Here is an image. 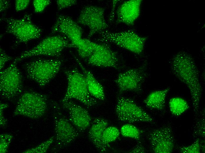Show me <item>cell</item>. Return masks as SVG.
<instances>
[{
  "label": "cell",
  "instance_id": "18",
  "mask_svg": "<svg viewBox=\"0 0 205 153\" xmlns=\"http://www.w3.org/2000/svg\"><path fill=\"white\" fill-rule=\"evenodd\" d=\"M108 122L102 118H95L88 132V136L90 141L96 148L101 152H106L109 148L102 142V137L104 129L108 126Z\"/></svg>",
  "mask_w": 205,
  "mask_h": 153
},
{
  "label": "cell",
  "instance_id": "10",
  "mask_svg": "<svg viewBox=\"0 0 205 153\" xmlns=\"http://www.w3.org/2000/svg\"><path fill=\"white\" fill-rule=\"evenodd\" d=\"M103 8L93 5L84 7L81 11L77 19L78 23L88 28L87 37L105 31L108 25L105 17Z\"/></svg>",
  "mask_w": 205,
  "mask_h": 153
},
{
  "label": "cell",
  "instance_id": "22",
  "mask_svg": "<svg viewBox=\"0 0 205 153\" xmlns=\"http://www.w3.org/2000/svg\"><path fill=\"white\" fill-rule=\"evenodd\" d=\"M169 106L171 112L175 116L181 115L189 108L186 101L180 97L171 99L169 102Z\"/></svg>",
  "mask_w": 205,
  "mask_h": 153
},
{
  "label": "cell",
  "instance_id": "26",
  "mask_svg": "<svg viewBox=\"0 0 205 153\" xmlns=\"http://www.w3.org/2000/svg\"><path fill=\"white\" fill-rule=\"evenodd\" d=\"M194 129L193 136L194 137H205V117L203 114L197 120Z\"/></svg>",
  "mask_w": 205,
  "mask_h": 153
},
{
  "label": "cell",
  "instance_id": "28",
  "mask_svg": "<svg viewBox=\"0 0 205 153\" xmlns=\"http://www.w3.org/2000/svg\"><path fill=\"white\" fill-rule=\"evenodd\" d=\"M201 147L199 139L197 138L190 145L179 147V150L182 153H200Z\"/></svg>",
  "mask_w": 205,
  "mask_h": 153
},
{
  "label": "cell",
  "instance_id": "35",
  "mask_svg": "<svg viewBox=\"0 0 205 153\" xmlns=\"http://www.w3.org/2000/svg\"><path fill=\"white\" fill-rule=\"evenodd\" d=\"M129 152L130 153H145V151L144 147L141 145L135 146Z\"/></svg>",
  "mask_w": 205,
  "mask_h": 153
},
{
  "label": "cell",
  "instance_id": "7",
  "mask_svg": "<svg viewBox=\"0 0 205 153\" xmlns=\"http://www.w3.org/2000/svg\"><path fill=\"white\" fill-rule=\"evenodd\" d=\"M99 34V40L101 41L113 44L138 54L143 51L147 40V37L140 36L132 30L117 32L105 30Z\"/></svg>",
  "mask_w": 205,
  "mask_h": 153
},
{
  "label": "cell",
  "instance_id": "23",
  "mask_svg": "<svg viewBox=\"0 0 205 153\" xmlns=\"http://www.w3.org/2000/svg\"><path fill=\"white\" fill-rule=\"evenodd\" d=\"M120 130L115 126H108L104 129L102 137L103 143L110 147L109 144L115 140L119 137Z\"/></svg>",
  "mask_w": 205,
  "mask_h": 153
},
{
  "label": "cell",
  "instance_id": "33",
  "mask_svg": "<svg viewBox=\"0 0 205 153\" xmlns=\"http://www.w3.org/2000/svg\"><path fill=\"white\" fill-rule=\"evenodd\" d=\"M30 2L29 0H16L15 1V9L16 12L23 10L28 6Z\"/></svg>",
  "mask_w": 205,
  "mask_h": 153
},
{
  "label": "cell",
  "instance_id": "31",
  "mask_svg": "<svg viewBox=\"0 0 205 153\" xmlns=\"http://www.w3.org/2000/svg\"><path fill=\"white\" fill-rule=\"evenodd\" d=\"M9 107L8 104L1 103L0 104V125L1 128H5L7 125V120L3 115L4 111Z\"/></svg>",
  "mask_w": 205,
  "mask_h": 153
},
{
  "label": "cell",
  "instance_id": "2",
  "mask_svg": "<svg viewBox=\"0 0 205 153\" xmlns=\"http://www.w3.org/2000/svg\"><path fill=\"white\" fill-rule=\"evenodd\" d=\"M64 73L67 79V85L62 102L74 99L88 108L96 104V99L88 91L83 74L75 69L65 70Z\"/></svg>",
  "mask_w": 205,
  "mask_h": 153
},
{
  "label": "cell",
  "instance_id": "5",
  "mask_svg": "<svg viewBox=\"0 0 205 153\" xmlns=\"http://www.w3.org/2000/svg\"><path fill=\"white\" fill-rule=\"evenodd\" d=\"M62 64L59 60L38 59L27 63L25 69L27 78L43 87L55 76Z\"/></svg>",
  "mask_w": 205,
  "mask_h": 153
},
{
  "label": "cell",
  "instance_id": "17",
  "mask_svg": "<svg viewBox=\"0 0 205 153\" xmlns=\"http://www.w3.org/2000/svg\"><path fill=\"white\" fill-rule=\"evenodd\" d=\"M142 2L141 0H129L122 4L116 11L117 23L133 25L140 15Z\"/></svg>",
  "mask_w": 205,
  "mask_h": 153
},
{
  "label": "cell",
  "instance_id": "1",
  "mask_svg": "<svg viewBox=\"0 0 205 153\" xmlns=\"http://www.w3.org/2000/svg\"><path fill=\"white\" fill-rule=\"evenodd\" d=\"M171 69L173 74L184 84L191 95L193 110L196 114L199 112L202 92L199 71L190 56L185 52H180L173 58Z\"/></svg>",
  "mask_w": 205,
  "mask_h": 153
},
{
  "label": "cell",
  "instance_id": "30",
  "mask_svg": "<svg viewBox=\"0 0 205 153\" xmlns=\"http://www.w3.org/2000/svg\"><path fill=\"white\" fill-rule=\"evenodd\" d=\"M76 0H57L56 1L57 8L60 10L75 5L77 4Z\"/></svg>",
  "mask_w": 205,
  "mask_h": 153
},
{
  "label": "cell",
  "instance_id": "6",
  "mask_svg": "<svg viewBox=\"0 0 205 153\" xmlns=\"http://www.w3.org/2000/svg\"><path fill=\"white\" fill-rule=\"evenodd\" d=\"M47 109V98L46 95L35 92H28L20 97L13 115L37 119L43 116Z\"/></svg>",
  "mask_w": 205,
  "mask_h": 153
},
{
  "label": "cell",
  "instance_id": "16",
  "mask_svg": "<svg viewBox=\"0 0 205 153\" xmlns=\"http://www.w3.org/2000/svg\"><path fill=\"white\" fill-rule=\"evenodd\" d=\"M87 59L89 64L94 66L116 68L118 65L117 53L108 46L100 44Z\"/></svg>",
  "mask_w": 205,
  "mask_h": 153
},
{
  "label": "cell",
  "instance_id": "12",
  "mask_svg": "<svg viewBox=\"0 0 205 153\" xmlns=\"http://www.w3.org/2000/svg\"><path fill=\"white\" fill-rule=\"evenodd\" d=\"M146 76L143 68H132L120 73L115 82L120 94L128 91L140 93Z\"/></svg>",
  "mask_w": 205,
  "mask_h": 153
},
{
  "label": "cell",
  "instance_id": "21",
  "mask_svg": "<svg viewBox=\"0 0 205 153\" xmlns=\"http://www.w3.org/2000/svg\"><path fill=\"white\" fill-rule=\"evenodd\" d=\"M98 44L87 39L82 38L73 44L80 56L87 59L96 48Z\"/></svg>",
  "mask_w": 205,
  "mask_h": 153
},
{
  "label": "cell",
  "instance_id": "14",
  "mask_svg": "<svg viewBox=\"0 0 205 153\" xmlns=\"http://www.w3.org/2000/svg\"><path fill=\"white\" fill-rule=\"evenodd\" d=\"M62 103L68 112L69 120L80 132H83L90 126L92 118L87 110L70 100Z\"/></svg>",
  "mask_w": 205,
  "mask_h": 153
},
{
  "label": "cell",
  "instance_id": "24",
  "mask_svg": "<svg viewBox=\"0 0 205 153\" xmlns=\"http://www.w3.org/2000/svg\"><path fill=\"white\" fill-rule=\"evenodd\" d=\"M120 133L124 137L130 138L139 140L141 134V131L134 125L127 124L123 125L120 130Z\"/></svg>",
  "mask_w": 205,
  "mask_h": 153
},
{
  "label": "cell",
  "instance_id": "13",
  "mask_svg": "<svg viewBox=\"0 0 205 153\" xmlns=\"http://www.w3.org/2000/svg\"><path fill=\"white\" fill-rule=\"evenodd\" d=\"M152 150L156 153H171L173 152L174 141L171 127L165 126L154 129L148 134Z\"/></svg>",
  "mask_w": 205,
  "mask_h": 153
},
{
  "label": "cell",
  "instance_id": "27",
  "mask_svg": "<svg viewBox=\"0 0 205 153\" xmlns=\"http://www.w3.org/2000/svg\"><path fill=\"white\" fill-rule=\"evenodd\" d=\"M13 135L9 133H4L0 135V152H7L8 148L13 139Z\"/></svg>",
  "mask_w": 205,
  "mask_h": 153
},
{
  "label": "cell",
  "instance_id": "8",
  "mask_svg": "<svg viewBox=\"0 0 205 153\" xmlns=\"http://www.w3.org/2000/svg\"><path fill=\"white\" fill-rule=\"evenodd\" d=\"M115 112L120 121L129 123L154 122L152 117L132 99L122 96L118 98Z\"/></svg>",
  "mask_w": 205,
  "mask_h": 153
},
{
  "label": "cell",
  "instance_id": "9",
  "mask_svg": "<svg viewBox=\"0 0 205 153\" xmlns=\"http://www.w3.org/2000/svg\"><path fill=\"white\" fill-rule=\"evenodd\" d=\"M22 89V76L16 63L13 61L0 71V96L6 100H12L20 95Z\"/></svg>",
  "mask_w": 205,
  "mask_h": 153
},
{
  "label": "cell",
  "instance_id": "32",
  "mask_svg": "<svg viewBox=\"0 0 205 153\" xmlns=\"http://www.w3.org/2000/svg\"><path fill=\"white\" fill-rule=\"evenodd\" d=\"M11 56L8 55L1 49L0 51V68L1 70L4 68L6 64L12 59Z\"/></svg>",
  "mask_w": 205,
  "mask_h": 153
},
{
  "label": "cell",
  "instance_id": "36",
  "mask_svg": "<svg viewBox=\"0 0 205 153\" xmlns=\"http://www.w3.org/2000/svg\"><path fill=\"white\" fill-rule=\"evenodd\" d=\"M118 0H114L113 1V7H112V9L111 11L110 15V20L111 21L112 20V19L113 18V13H114V9H115V6L117 4V3L118 2L117 1Z\"/></svg>",
  "mask_w": 205,
  "mask_h": 153
},
{
  "label": "cell",
  "instance_id": "11",
  "mask_svg": "<svg viewBox=\"0 0 205 153\" xmlns=\"http://www.w3.org/2000/svg\"><path fill=\"white\" fill-rule=\"evenodd\" d=\"M56 147L62 149L67 147L79 136L80 132L61 112L56 110L53 116Z\"/></svg>",
  "mask_w": 205,
  "mask_h": 153
},
{
  "label": "cell",
  "instance_id": "25",
  "mask_svg": "<svg viewBox=\"0 0 205 153\" xmlns=\"http://www.w3.org/2000/svg\"><path fill=\"white\" fill-rule=\"evenodd\" d=\"M54 140V136L51 137L39 145L23 152L24 153H45Z\"/></svg>",
  "mask_w": 205,
  "mask_h": 153
},
{
  "label": "cell",
  "instance_id": "4",
  "mask_svg": "<svg viewBox=\"0 0 205 153\" xmlns=\"http://www.w3.org/2000/svg\"><path fill=\"white\" fill-rule=\"evenodd\" d=\"M65 36L57 35L47 37L32 48L22 53L13 61L17 63L27 58L38 56L59 57L65 48L74 47Z\"/></svg>",
  "mask_w": 205,
  "mask_h": 153
},
{
  "label": "cell",
  "instance_id": "29",
  "mask_svg": "<svg viewBox=\"0 0 205 153\" xmlns=\"http://www.w3.org/2000/svg\"><path fill=\"white\" fill-rule=\"evenodd\" d=\"M49 0H34L33 1V5L34 11L36 13H40L51 3Z\"/></svg>",
  "mask_w": 205,
  "mask_h": 153
},
{
  "label": "cell",
  "instance_id": "3",
  "mask_svg": "<svg viewBox=\"0 0 205 153\" xmlns=\"http://www.w3.org/2000/svg\"><path fill=\"white\" fill-rule=\"evenodd\" d=\"M2 19L6 25V32L15 37L16 44L39 39L42 34V29L34 24L30 14H25L20 19L4 18Z\"/></svg>",
  "mask_w": 205,
  "mask_h": 153
},
{
  "label": "cell",
  "instance_id": "15",
  "mask_svg": "<svg viewBox=\"0 0 205 153\" xmlns=\"http://www.w3.org/2000/svg\"><path fill=\"white\" fill-rule=\"evenodd\" d=\"M51 31L53 33L63 34L73 45L82 38L83 31L81 27L72 18L65 15L58 17Z\"/></svg>",
  "mask_w": 205,
  "mask_h": 153
},
{
  "label": "cell",
  "instance_id": "19",
  "mask_svg": "<svg viewBox=\"0 0 205 153\" xmlns=\"http://www.w3.org/2000/svg\"><path fill=\"white\" fill-rule=\"evenodd\" d=\"M77 62L82 69L84 76L87 88L91 95L95 98L101 101L105 99V94L102 86L92 73L87 69L75 56Z\"/></svg>",
  "mask_w": 205,
  "mask_h": 153
},
{
  "label": "cell",
  "instance_id": "20",
  "mask_svg": "<svg viewBox=\"0 0 205 153\" xmlns=\"http://www.w3.org/2000/svg\"><path fill=\"white\" fill-rule=\"evenodd\" d=\"M170 89V88L168 87L151 92L144 100V104L151 109L163 110L165 107L166 97Z\"/></svg>",
  "mask_w": 205,
  "mask_h": 153
},
{
  "label": "cell",
  "instance_id": "34",
  "mask_svg": "<svg viewBox=\"0 0 205 153\" xmlns=\"http://www.w3.org/2000/svg\"><path fill=\"white\" fill-rule=\"evenodd\" d=\"M11 6L10 1L9 0H0V11L3 12L9 9Z\"/></svg>",
  "mask_w": 205,
  "mask_h": 153
}]
</instances>
